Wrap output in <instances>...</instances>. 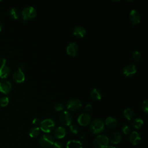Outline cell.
Returning <instances> with one entry per match:
<instances>
[{
    "label": "cell",
    "instance_id": "6da1fadb",
    "mask_svg": "<svg viewBox=\"0 0 148 148\" xmlns=\"http://www.w3.org/2000/svg\"><path fill=\"white\" fill-rule=\"evenodd\" d=\"M105 124L102 120L97 119L94 120L90 125V130L93 134L97 135L100 134L104 130Z\"/></svg>",
    "mask_w": 148,
    "mask_h": 148
},
{
    "label": "cell",
    "instance_id": "7a4b0ae2",
    "mask_svg": "<svg viewBox=\"0 0 148 148\" xmlns=\"http://www.w3.org/2000/svg\"><path fill=\"white\" fill-rule=\"evenodd\" d=\"M40 129L44 132H51L54 128L55 123L53 120L51 119H46L40 121Z\"/></svg>",
    "mask_w": 148,
    "mask_h": 148
},
{
    "label": "cell",
    "instance_id": "3957f363",
    "mask_svg": "<svg viewBox=\"0 0 148 148\" xmlns=\"http://www.w3.org/2000/svg\"><path fill=\"white\" fill-rule=\"evenodd\" d=\"M109 138L103 135H99L95 137L94 145L95 148H106L109 145Z\"/></svg>",
    "mask_w": 148,
    "mask_h": 148
},
{
    "label": "cell",
    "instance_id": "277c9868",
    "mask_svg": "<svg viewBox=\"0 0 148 148\" xmlns=\"http://www.w3.org/2000/svg\"><path fill=\"white\" fill-rule=\"evenodd\" d=\"M54 142V138L49 134H44L39 139V145L43 148H49L52 146Z\"/></svg>",
    "mask_w": 148,
    "mask_h": 148
},
{
    "label": "cell",
    "instance_id": "5b68a950",
    "mask_svg": "<svg viewBox=\"0 0 148 148\" xmlns=\"http://www.w3.org/2000/svg\"><path fill=\"white\" fill-rule=\"evenodd\" d=\"M36 9L31 6L24 8L21 12V16L24 21L34 18L36 16Z\"/></svg>",
    "mask_w": 148,
    "mask_h": 148
},
{
    "label": "cell",
    "instance_id": "8992f818",
    "mask_svg": "<svg viewBox=\"0 0 148 148\" xmlns=\"http://www.w3.org/2000/svg\"><path fill=\"white\" fill-rule=\"evenodd\" d=\"M82 102L77 98L69 99L66 103V108L71 111H76L82 106Z\"/></svg>",
    "mask_w": 148,
    "mask_h": 148
},
{
    "label": "cell",
    "instance_id": "52a82bcc",
    "mask_svg": "<svg viewBox=\"0 0 148 148\" xmlns=\"http://www.w3.org/2000/svg\"><path fill=\"white\" fill-rule=\"evenodd\" d=\"M60 121L64 125L68 126L71 125L72 121V116L71 113L66 110L63 111L60 116Z\"/></svg>",
    "mask_w": 148,
    "mask_h": 148
},
{
    "label": "cell",
    "instance_id": "ba28073f",
    "mask_svg": "<svg viewBox=\"0 0 148 148\" xmlns=\"http://www.w3.org/2000/svg\"><path fill=\"white\" fill-rule=\"evenodd\" d=\"M129 19L132 25L139 24L141 20V16L139 12L135 9H132L129 14Z\"/></svg>",
    "mask_w": 148,
    "mask_h": 148
},
{
    "label": "cell",
    "instance_id": "9c48e42d",
    "mask_svg": "<svg viewBox=\"0 0 148 148\" xmlns=\"http://www.w3.org/2000/svg\"><path fill=\"white\" fill-rule=\"evenodd\" d=\"M123 73L127 77H131L135 75L136 72V69L134 64H127L122 69Z\"/></svg>",
    "mask_w": 148,
    "mask_h": 148
},
{
    "label": "cell",
    "instance_id": "30bf717a",
    "mask_svg": "<svg viewBox=\"0 0 148 148\" xmlns=\"http://www.w3.org/2000/svg\"><path fill=\"white\" fill-rule=\"evenodd\" d=\"M11 90L12 84L9 81L5 79L0 81V91L1 92L7 94L10 92Z\"/></svg>",
    "mask_w": 148,
    "mask_h": 148
},
{
    "label": "cell",
    "instance_id": "8fae6325",
    "mask_svg": "<svg viewBox=\"0 0 148 148\" xmlns=\"http://www.w3.org/2000/svg\"><path fill=\"white\" fill-rule=\"evenodd\" d=\"M91 121V116L87 113H83L80 114L77 118L78 123L82 126L87 125Z\"/></svg>",
    "mask_w": 148,
    "mask_h": 148
},
{
    "label": "cell",
    "instance_id": "7c38bea8",
    "mask_svg": "<svg viewBox=\"0 0 148 148\" xmlns=\"http://www.w3.org/2000/svg\"><path fill=\"white\" fill-rule=\"evenodd\" d=\"M66 51L69 56L71 57H75L77 53L78 46L76 43L71 42L68 45Z\"/></svg>",
    "mask_w": 148,
    "mask_h": 148
},
{
    "label": "cell",
    "instance_id": "4fadbf2b",
    "mask_svg": "<svg viewBox=\"0 0 148 148\" xmlns=\"http://www.w3.org/2000/svg\"><path fill=\"white\" fill-rule=\"evenodd\" d=\"M14 81L17 83H21L25 80V75L23 71L18 69L13 74Z\"/></svg>",
    "mask_w": 148,
    "mask_h": 148
},
{
    "label": "cell",
    "instance_id": "5bb4252c",
    "mask_svg": "<svg viewBox=\"0 0 148 148\" xmlns=\"http://www.w3.org/2000/svg\"><path fill=\"white\" fill-rule=\"evenodd\" d=\"M130 142L133 145H138L141 140V137L140 134L136 131H133L131 133L129 138Z\"/></svg>",
    "mask_w": 148,
    "mask_h": 148
},
{
    "label": "cell",
    "instance_id": "9a60e30c",
    "mask_svg": "<svg viewBox=\"0 0 148 148\" xmlns=\"http://www.w3.org/2000/svg\"><path fill=\"white\" fill-rule=\"evenodd\" d=\"M73 34L77 38H83L86 34V30L82 26H76L73 30Z\"/></svg>",
    "mask_w": 148,
    "mask_h": 148
},
{
    "label": "cell",
    "instance_id": "2e32d148",
    "mask_svg": "<svg viewBox=\"0 0 148 148\" xmlns=\"http://www.w3.org/2000/svg\"><path fill=\"white\" fill-rule=\"evenodd\" d=\"M54 136L57 139H62L66 135V130L62 127H58L54 130Z\"/></svg>",
    "mask_w": 148,
    "mask_h": 148
},
{
    "label": "cell",
    "instance_id": "e0dca14e",
    "mask_svg": "<svg viewBox=\"0 0 148 148\" xmlns=\"http://www.w3.org/2000/svg\"><path fill=\"white\" fill-rule=\"evenodd\" d=\"M121 140V135L119 132H114L110 136L109 140L114 145L118 144Z\"/></svg>",
    "mask_w": 148,
    "mask_h": 148
},
{
    "label": "cell",
    "instance_id": "ac0fdd59",
    "mask_svg": "<svg viewBox=\"0 0 148 148\" xmlns=\"http://www.w3.org/2000/svg\"><path fill=\"white\" fill-rule=\"evenodd\" d=\"M10 73V68L6 65H1L0 67V77L2 79H5L9 76Z\"/></svg>",
    "mask_w": 148,
    "mask_h": 148
},
{
    "label": "cell",
    "instance_id": "d6986e66",
    "mask_svg": "<svg viewBox=\"0 0 148 148\" xmlns=\"http://www.w3.org/2000/svg\"><path fill=\"white\" fill-rule=\"evenodd\" d=\"M105 124L110 128H114L117 125V120L112 117H108L105 120Z\"/></svg>",
    "mask_w": 148,
    "mask_h": 148
},
{
    "label": "cell",
    "instance_id": "ffe728a7",
    "mask_svg": "<svg viewBox=\"0 0 148 148\" xmlns=\"http://www.w3.org/2000/svg\"><path fill=\"white\" fill-rule=\"evenodd\" d=\"M66 147V148H82V144L79 140H71L67 142Z\"/></svg>",
    "mask_w": 148,
    "mask_h": 148
},
{
    "label": "cell",
    "instance_id": "44dd1931",
    "mask_svg": "<svg viewBox=\"0 0 148 148\" xmlns=\"http://www.w3.org/2000/svg\"><path fill=\"white\" fill-rule=\"evenodd\" d=\"M123 114L127 120H131L134 117L135 112L132 109L130 108H127L125 109H124L123 112Z\"/></svg>",
    "mask_w": 148,
    "mask_h": 148
},
{
    "label": "cell",
    "instance_id": "7402d4cb",
    "mask_svg": "<svg viewBox=\"0 0 148 148\" xmlns=\"http://www.w3.org/2000/svg\"><path fill=\"white\" fill-rule=\"evenodd\" d=\"M92 99L94 100H99L102 98V94L99 90L97 88H94L91 90L90 93Z\"/></svg>",
    "mask_w": 148,
    "mask_h": 148
},
{
    "label": "cell",
    "instance_id": "603a6c76",
    "mask_svg": "<svg viewBox=\"0 0 148 148\" xmlns=\"http://www.w3.org/2000/svg\"><path fill=\"white\" fill-rule=\"evenodd\" d=\"M143 124V121L140 118H136L132 122V126L135 129H139Z\"/></svg>",
    "mask_w": 148,
    "mask_h": 148
},
{
    "label": "cell",
    "instance_id": "cb8c5ba5",
    "mask_svg": "<svg viewBox=\"0 0 148 148\" xmlns=\"http://www.w3.org/2000/svg\"><path fill=\"white\" fill-rule=\"evenodd\" d=\"M40 134V128L38 127H33L29 131V135L31 138H36Z\"/></svg>",
    "mask_w": 148,
    "mask_h": 148
},
{
    "label": "cell",
    "instance_id": "d4e9b609",
    "mask_svg": "<svg viewBox=\"0 0 148 148\" xmlns=\"http://www.w3.org/2000/svg\"><path fill=\"white\" fill-rule=\"evenodd\" d=\"M9 14L12 18L14 19H17L20 17V13L19 10L17 8H12L9 10Z\"/></svg>",
    "mask_w": 148,
    "mask_h": 148
},
{
    "label": "cell",
    "instance_id": "484cf974",
    "mask_svg": "<svg viewBox=\"0 0 148 148\" xmlns=\"http://www.w3.org/2000/svg\"><path fill=\"white\" fill-rule=\"evenodd\" d=\"M9 102V99L8 97L6 96H3L0 98V105L2 107L6 106Z\"/></svg>",
    "mask_w": 148,
    "mask_h": 148
},
{
    "label": "cell",
    "instance_id": "4316f807",
    "mask_svg": "<svg viewBox=\"0 0 148 148\" xmlns=\"http://www.w3.org/2000/svg\"><path fill=\"white\" fill-rule=\"evenodd\" d=\"M132 57L133 58L134 60H135L136 61H140L142 57V55L141 53L138 50H135L134 51H133L132 54Z\"/></svg>",
    "mask_w": 148,
    "mask_h": 148
},
{
    "label": "cell",
    "instance_id": "83f0119b",
    "mask_svg": "<svg viewBox=\"0 0 148 148\" xmlns=\"http://www.w3.org/2000/svg\"><path fill=\"white\" fill-rule=\"evenodd\" d=\"M142 109L143 112L145 113H148V100L147 99H145L142 103Z\"/></svg>",
    "mask_w": 148,
    "mask_h": 148
},
{
    "label": "cell",
    "instance_id": "f1b7e54d",
    "mask_svg": "<svg viewBox=\"0 0 148 148\" xmlns=\"http://www.w3.org/2000/svg\"><path fill=\"white\" fill-rule=\"evenodd\" d=\"M54 109L57 111V112H60L64 110L65 106L64 105L63 103H57L54 105Z\"/></svg>",
    "mask_w": 148,
    "mask_h": 148
},
{
    "label": "cell",
    "instance_id": "f546056e",
    "mask_svg": "<svg viewBox=\"0 0 148 148\" xmlns=\"http://www.w3.org/2000/svg\"><path fill=\"white\" fill-rule=\"evenodd\" d=\"M69 129H70L71 131L74 134H77V132L79 131L78 127L76 124H71V125H69Z\"/></svg>",
    "mask_w": 148,
    "mask_h": 148
},
{
    "label": "cell",
    "instance_id": "4dcf8cb0",
    "mask_svg": "<svg viewBox=\"0 0 148 148\" xmlns=\"http://www.w3.org/2000/svg\"><path fill=\"white\" fill-rule=\"evenodd\" d=\"M121 130H122V131L123 132L124 134H128L130 133V131H131V128L129 125H128L127 124H124L123 126H122V128H121Z\"/></svg>",
    "mask_w": 148,
    "mask_h": 148
},
{
    "label": "cell",
    "instance_id": "1f68e13d",
    "mask_svg": "<svg viewBox=\"0 0 148 148\" xmlns=\"http://www.w3.org/2000/svg\"><path fill=\"white\" fill-rule=\"evenodd\" d=\"M52 146L53 148H64L63 144L59 141L54 142Z\"/></svg>",
    "mask_w": 148,
    "mask_h": 148
},
{
    "label": "cell",
    "instance_id": "d6a6232c",
    "mask_svg": "<svg viewBox=\"0 0 148 148\" xmlns=\"http://www.w3.org/2000/svg\"><path fill=\"white\" fill-rule=\"evenodd\" d=\"M92 109V105L90 104V103H88L87 104L85 107H84V110L86 112V113H90V112H91Z\"/></svg>",
    "mask_w": 148,
    "mask_h": 148
},
{
    "label": "cell",
    "instance_id": "836d02e7",
    "mask_svg": "<svg viewBox=\"0 0 148 148\" xmlns=\"http://www.w3.org/2000/svg\"><path fill=\"white\" fill-rule=\"evenodd\" d=\"M40 121L39 120V119H37V118H35L33 120H32V124L35 125H40Z\"/></svg>",
    "mask_w": 148,
    "mask_h": 148
},
{
    "label": "cell",
    "instance_id": "e575fe53",
    "mask_svg": "<svg viewBox=\"0 0 148 148\" xmlns=\"http://www.w3.org/2000/svg\"><path fill=\"white\" fill-rule=\"evenodd\" d=\"M6 60L3 57H0V64L1 65H6Z\"/></svg>",
    "mask_w": 148,
    "mask_h": 148
},
{
    "label": "cell",
    "instance_id": "d590c367",
    "mask_svg": "<svg viewBox=\"0 0 148 148\" xmlns=\"http://www.w3.org/2000/svg\"><path fill=\"white\" fill-rule=\"evenodd\" d=\"M24 68H25V66H24V64H20V65H19L18 68V69H19L23 71V70L24 69Z\"/></svg>",
    "mask_w": 148,
    "mask_h": 148
},
{
    "label": "cell",
    "instance_id": "8d00e7d4",
    "mask_svg": "<svg viewBox=\"0 0 148 148\" xmlns=\"http://www.w3.org/2000/svg\"><path fill=\"white\" fill-rule=\"evenodd\" d=\"M2 22L0 21V31L2 30Z\"/></svg>",
    "mask_w": 148,
    "mask_h": 148
},
{
    "label": "cell",
    "instance_id": "74e56055",
    "mask_svg": "<svg viewBox=\"0 0 148 148\" xmlns=\"http://www.w3.org/2000/svg\"><path fill=\"white\" fill-rule=\"evenodd\" d=\"M106 148H116V147L113 146H108Z\"/></svg>",
    "mask_w": 148,
    "mask_h": 148
}]
</instances>
